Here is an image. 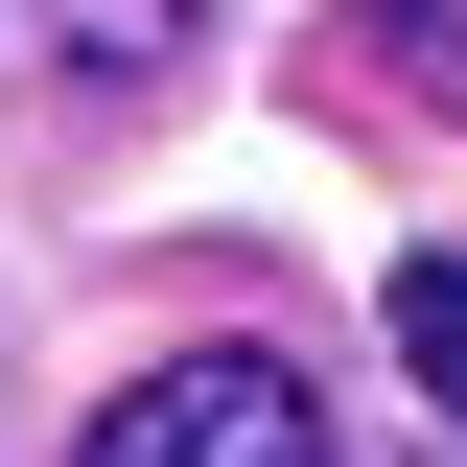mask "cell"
<instances>
[{"instance_id":"1","label":"cell","mask_w":467,"mask_h":467,"mask_svg":"<svg viewBox=\"0 0 467 467\" xmlns=\"http://www.w3.org/2000/svg\"><path fill=\"white\" fill-rule=\"evenodd\" d=\"M94 467H327V398L304 350H164L94 398Z\"/></svg>"},{"instance_id":"2","label":"cell","mask_w":467,"mask_h":467,"mask_svg":"<svg viewBox=\"0 0 467 467\" xmlns=\"http://www.w3.org/2000/svg\"><path fill=\"white\" fill-rule=\"evenodd\" d=\"M187 47H211V0H47V70L70 94H164Z\"/></svg>"},{"instance_id":"3","label":"cell","mask_w":467,"mask_h":467,"mask_svg":"<svg viewBox=\"0 0 467 467\" xmlns=\"http://www.w3.org/2000/svg\"><path fill=\"white\" fill-rule=\"evenodd\" d=\"M398 374L467 420V257H398Z\"/></svg>"},{"instance_id":"4","label":"cell","mask_w":467,"mask_h":467,"mask_svg":"<svg viewBox=\"0 0 467 467\" xmlns=\"http://www.w3.org/2000/svg\"><path fill=\"white\" fill-rule=\"evenodd\" d=\"M374 70H398L420 117H467V0H374Z\"/></svg>"}]
</instances>
